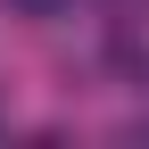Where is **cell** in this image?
Here are the masks:
<instances>
[{
	"instance_id": "obj_1",
	"label": "cell",
	"mask_w": 149,
	"mask_h": 149,
	"mask_svg": "<svg viewBox=\"0 0 149 149\" xmlns=\"http://www.w3.org/2000/svg\"><path fill=\"white\" fill-rule=\"evenodd\" d=\"M8 8H17V17H58L66 0H8Z\"/></svg>"
}]
</instances>
